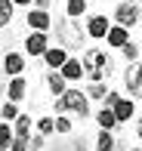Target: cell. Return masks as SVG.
Masks as SVG:
<instances>
[{"instance_id":"6da1fadb","label":"cell","mask_w":142,"mask_h":151,"mask_svg":"<svg viewBox=\"0 0 142 151\" xmlns=\"http://www.w3.org/2000/svg\"><path fill=\"white\" fill-rule=\"evenodd\" d=\"M80 62H84V74H90V80H105V77L114 74L111 56H108L105 50H99V46H90Z\"/></svg>"},{"instance_id":"7a4b0ae2","label":"cell","mask_w":142,"mask_h":151,"mask_svg":"<svg viewBox=\"0 0 142 151\" xmlns=\"http://www.w3.org/2000/svg\"><path fill=\"white\" fill-rule=\"evenodd\" d=\"M56 34H59V46H65V50H77L86 40V28H80L77 19H68V16L56 25Z\"/></svg>"},{"instance_id":"3957f363","label":"cell","mask_w":142,"mask_h":151,"mask_svg":"<svg viewBox=\"0 0 142 151\" xmlns=\"http://www.w3.org/2000/svg\"><path fill=\"white\" fill-rule=\"evenodd\" d=\"M56 111L59 114L71 111V114H77V117H86V114H90V99H86V93H80V90H65L56 99Z\"/></svg>"},{"instance_id":"277c9868","label":"cell","mask_w":142,"mask_h":151,"mask_svg":"<svg viewBox=\"0 0 142 151\" xmlns=\"http://www.w3.org/2000/svg\"><path fill=\"white\" fill-rule=\"evenodd\" d=\"M105 102H108V108L114 111L117 123L133 120V114H136V108H133V99H127V96H117V93H108V96H105Z\"/></svg>"},{"instance_id":"5b68a950","label":"cell","mask_w":142,"mask_h":151,"mask_svg":"<svg viewBox=\"0 0 142 151\" xmlns=\"http://www.w3.org/2000/svg\"><path fill=\"white\" fill-rule=\"evenodd\" d=\"M114 25H124V28H133V25H139V6L133 3V0H124V3H117V9H114Z\"/></svg>"},{"instance_id":"8992f818","label":"cell","mask_w":142,"mask_h":151,"mask_svg":"<svg viewBox=\"0 0 142 151\" xmlns=\"http://www.w3.org/2000/svg\"><path fill=\"white\" fill-rule=\"evenodd\" d=\"M124 83H127V93H130V96L142 99V65H139V62H127Z\"/></svg>"},{"instance_id":"52a82bcc","label":"cell","mask_w":142,"mask_h":151,"mask_svg":"<svg viewBox=\"0 0 142 151\" xmlns=\"http://www.w3.org/2000/svg\"><path fill=\"white\" fill-rule=\"evenodd\" d=\"M46 46H50V37H46V31H31L28 37H25V52H28V56H34V59L43 56Z\"/></svg>"},{"instance_id":"ba28073f","label":"cell","mask_w":142,"mask_h":151,"mask_svg":"<svg viewBox=\"0 0 142 151\" xmlns=\"http://www.w3.org/2000/svg\"><path fill=\"white\" fill-rule=\"evenodd\" d=\"M25 22H28L31 31H50V28H53V16H50V9H34V6H31L28 16H25Z\"/></svg>"},{"instance_id":"9c48e42d","label":"cell","mask_w":142,"mask_h":151,"mask_svg":"<svg viewBox=\"0 0 142 151\" xmlns=\"http://www.w3.org/2000/svg\"><path fill=\"white\" fill-rule=\"evenodd\" d=\"M108 28H111V19H105L102 12H96V16H90L86 19V37H96V40H102Z\"/></svg>"},{"instance_id":"30bf717a","label":"cell","mask_w":142,"mask_h":151,"mask_svg":"<svg viewBox=\"0 0 142 151\" xmlns=\"http://www.w3.org/2000/svg\"><path fill=\"white\" fill-rule=\"evenodd\" d=\"M40 59H43V65L50 68V71H59V68L65 65V59H68V50H65V46H46V52Z\"/></svg>"},{"instance_id":"8fae6325","label":"cell","mask_w":142,"mask_h":151,"mask_svg":"<svg viewBox=\"0 0 142 151\" xmlns=\"http://www.w3.org/2000/svg\"><path fill=\"white\" fill-rule=\"evenodd\" d=\"M6 99H9V102H22V99H28V80H25L22 74L9 77V86H6Z\"/></svg>"},{"instance_id":"7c38bea8","label":"cell","mask_w":142,"mask_h":151,"mask_svg":"<svg viewBox=\"0 0 142 151\" xmlns=\"http://www.w3.org/2000/svg\"><path fill=\"white\" fill-rule=\"evenodd\" d=\"M0 65H3V74L16 77V74H22V71H25V56H22V52H6Z\"/></svg>"},{"instance_id":"4fadbf2b","label":"cell","mask_w":142,"mask_h":151,"mask_svg":"<svg viewBox=\"0 0 142 151\" xmlns=\"http://www.w3.org/2000/svg\"><path fill=\"white\" fill-rule=\"evenodd\" d=\"M105 40H108V46H124L127 40H130V28H124V25H111L108 28V34H105Z\"/></svg>"},{"instance_id":"5bb4252c","label":"cell","mask_w":142,"mask_h":151,"mask_svg":"<svg viewBox=\"0 0 142 151\" xmlns=\"http://www.w3.org/2000/svg\"><path fill=\"white\" fill-rule=\"evenodd\" d=\"M59 74H62L65 80H80L84 77V62L80 59H65V65L59 68Z\"/></svg>"},{"instance_id":"9a60e30c","label":"cell","mask_w":142,"mask_h":151,"mask_svg":"<svg viewBox=\"0 0 142 151\" xmlns=\"http://www.w3.org/2000/svg\"><path fill=\"white\" fill-rule=\"evenodd\" d=\"M46 86H50L53 96H62L65 90H68V80H65L59 71H50V74H46Z\"/></svg>"},{"instance_id":"2e32d148","label":"cell","mask_w":142,"mask_h":151,"mask_svg":"<svg viewBox=\"0 0 142 151\" xmlns=\"http://www.w3.org/2000/svg\"><path fill=\"white\" fill-rule=\"evenodd\" d=\"M31 129H34V117H28V114H19V117H16V129H12V133L22 136V139H31Z\"/></svg>"},{"instance_id":"e0dca14e","label":"cell","mask_w":142,"mask_h":151,"mask_svg":"<svg viewBox=\"0 0 142 151\" xmlns=\"http://www.w3.org/2000/svg\"><path fill=\"white\" fill-rule=\"evenodd\" d=\"M96 123H99V129H114V127H117V117H114V111L105 105L102 111L96 114Z\"/></svg>"},{"instance_id":"ac0fdd59","label":"cell","mask_w":142,"mask_h":151,"mask_svg":"<svg viewBox=\"0 0 142 151\" xmlns=\"http://www.w3.org/2000/svg\"><path fill=\"white\" fill-rule=\"evenodd\" d=\"M117 139L111 136V129H99V139H96V151H114Z\"/></svg>"},{"instance_id":"d6986e66","label":"cell","mask_w":142,"mask_h":151,"mask_svg":"<svg viewBox=\"0 0 142 151\" xmlns=\"http://www.w3.org/2000/svg\"><path fill=\"white\" fill-rule=\"evenodd\" d=\"M12 12H16V3L12 0H0V28L12 25Z\"/></svg>"},{"instance_id":"ffe728a7","label":"cell","mask_w":142,"mask_h":151,"mask_svg":"<svg viewBox=\"0 0 142 151\" xmlns=\"http://www.w3.org/2000/svg\"><path fill=\"white\" fill-rule=\"evenodd\" d=\"M86 12V0H68L65 3V16L68 19H80Z\"/></svg>"},{"instance_id":"44dd1931","label":"cell","mask_w":142,"mask_h":151,"mask_svg":"<svg viewBox=\"0 0 142 151\" xmlns=\"http://www.w3.org/2000/svg\"><path fill=\"white\" fill-rule=\"evenodd\" d=\"M108 96V86L102 80H90V86H86V99H105Z\"/></svg>"},{"instance_id":"7402d4cb","label":"cell","mask_w":142,"mask_h":151,"mask_svg":"<svg viewBox=\"0 0 142 151\" xmlns=\"http://www.w3.org/2000/svg\"><path fill=\"white\" fill-rule=\"evenodd\" d=\"M37 133L43 136V139H46V136H53V133H56V120H53V117H40V120H37Z\"/></svg>"},{"instance_id":"603a6c76","label":"cell","mask_w":142,"mask_h":151,"mask_svg":"<svg viewBox=\"0 0 142 151\" xmlns=\"http://www.w3.org/2000/svg\"><path fill=\"white\" fill-rule=\"evenodd\" d=\"M0 117H3V120H16V117H19L16 102H3V105H0Z\"/></svg>"},{"instance_id":"cb8c5ba5","label":"cell","mask_w":142,"mask_h":151,"mask_svg":"<svg viewBox=\"0 0 142 151\" xmlns=\"http://www.w3.org/2000/svg\"><path fill=\"white\" fill-rule=\"evenodd\" d=\"M12 136H16V133H12V129L6 127V123H0V151H6V148H9Z\"/></svg>"},{"instance_id":"d4e9b609","label":"cell","mask_w":142,"mask_h":151,"mask_svg":"<svg viewBox=\"0 0 142 151\" xmlns=\"http://www.w3.org/2000/svg\"><path fill=\"white\" fill-rule=\"evenodd\" d=\"M120 52H124V59H127V62H136V59H139V46H136V43H130V40L120 46Z\"/></svg>"},{"instance_id":"484cf974","label":"cell","mask_w":142,"mask_h":151,"mask_svg":"<svg viewBox=\"0 0 142 151\" xmlns=\"http://www.w3.org/2000/svg\"><path fill=\"white\" fill-rule=\"evenodd\" d=\"M6 151H31V145H28V139H22V136H12V142H9Z\"/></svg>"},{"instance_id":"4316f807","label":"cell","mask_w":142,"mask_h":151,"mask_svg":"<svg viewBox=\"0 0 142 151\" xmlns=\"http://www.w3.org/2000/svg\"><path fill=\"white\" fill-rule=\"evenodd\" d=\"M56 133H71V120L65 117V114H59V117H56Z\"/></svg>"},{"instance_id":"83f0119b","label":"cell","mask_w":142,"mask_h":151,"mask_svg":"<svg viewBox=\"0 0 142 151\" xmlns=\"http://www.w3.org/2000/svg\"><path fill=\"white\" fill-rule=\"evenodd\" d=\"M31 3H34V9H50L53 0H31Z\"/></svg>"},{"instance_id":"f1b7e54d","label":"cell","mask_w":142,"mask_h":151,"mask_svg":"<svg viewBox=\"0 0 142 151\" xmlns=\"http://www.w3.org/2000/svg\"><path fill=\"white\" fill-rule=\"evenodd\" d=\"M16 6H31V0H12Z\"/></svg>"},{"instance_id":"f546056e","label":"cell","mask_w":142,"mask_h":151,"mask_svg":"<svg viewBox=\"0 0 142 151\" xmlns=\"http://www.w3.org/2000/svg\"><path fill=\"white\" fill-rule=\"evenodd\" d=\"M136 133H139V139H142V117H139V123H136Z\"/></svg>"},{"instance_id":"4dcf8cb0","label":"cell","mask_w":142,"mask_h":151,"mask_svg":"<svg viewBox=\"0 0 142 151\" xmlns=\"http://www.w3.org/2000/svg\"><path fill=\"white\" fill-rule=\"evenodd\" d=\"M133 151H142V148H133Z\"/></svg>"},{"instance_id":"1f68e13d","label":"cell","mask_w":142,"mask_h":151,"mask_svg":"<svg viewBox=\"0 0 142 151\" xmlns=\"http://www.w3.org/2000/svg\"><path fill=\"white\" fill-rule=\"evenodd\" d=\"M139 56H142V50H139Z\"/></svg>"}]
</instances>
